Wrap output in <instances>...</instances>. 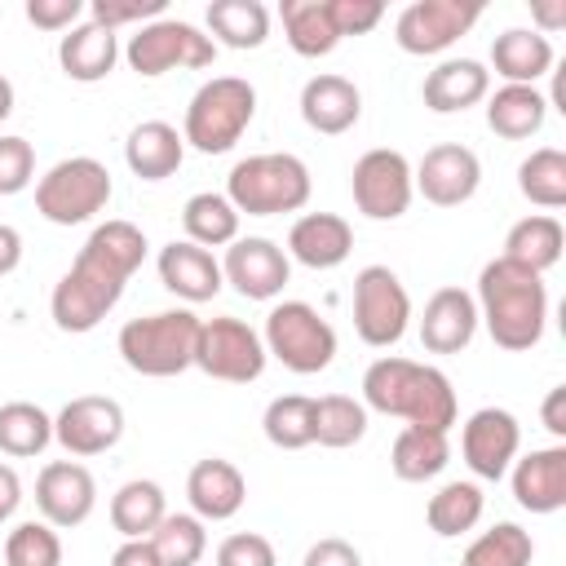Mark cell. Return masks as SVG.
Returning a JSON list of instances; mask_svg holds the SVG:
<instances>
[{
    "label": "cell",
    "mask_w": 566,
    "mask_h": 566,
    "mask_svg": "<svg viewBox=\"0 0 566 566\" xmlns=\"http://www.w3.org/2000/svg\"><path fill=\"white\" fill-rule=\"evenodd\" d=\"M146 261V234L133 221H102L75 252L71 270L57 279L49 296V314L62 332L84 336L93 332L124 296L128 279Z\"/></svg>",
    "instance_id": "1"
},
{
    "label": "cell",
    "mask_w": 566,
    "mask_h": 566,
    "mask_svg": "<svg viewBox=\"0 0 566 566\" xmlns=\"http://www.w3.org/2000/svg\"><path fill=\"white\" fill-rule=\"evenodd\" d=\"M478 323H486L491 340L509 354H522V349H535L539 336H544V323H548V287H544V274L509 261V256H495L482 265L478 274Z\"/></svg>",
    "instance_id": "2"
},
{
    "label": "cell",
    "mask_w": 566,
    "mask_h": 566,
    "mask_svg": "<svg viewBox=\"0 0 566 566\" xmlns=\"http://www.w3.org/2000/svg\"><path fill=\"white\" fill-rule=\"evenodd\" d=\"M363 407L380 416H398L420 429H442V433L455 424V411H460L447 371L416 358H398V354H385L363 371Z\"/></svg>",
    "instance_id": "3"
},
{
    "label": "cell",
    "mask_w": 566,
    "mask_h": 566,
    "mask_svg": "<svg viewBox=\"0 0 566 566\" xmlns=\"http://www.w3.org/2000/svg\"><path fill=\"white\" fill-rule=\"evenodd\" d=\"M310 168L305 159L287 155V150H270V155H248L230 168L226 177V199L234 203V212L243 217H279V212H301L310 203Z\"/></svg>",
    "instance_id": "4"
},
{
    "label": "cell",
    "mask_w": 566,
    "mask_h": 566,
    "mask_svg": "<svg viewBox=\"0 0 566 566\" xmlns=\"http://www.w3.org/2000/svg\"><path fill=\"white\" fill-rule=\"evenodd\" d=\"M199 323L190 310H159L146 318H128L119 327V358L128 363V371L150 376V380H168L181 376L186 367H195V340H199Z\"/></svg>",
    "instance_id": "5"
},
{
    "label": "cell",
    "mask_w": 566,
    "mask_h": 566,
    "mask_svg": "<svg viewBox=\"0 0 566 566\" xmlns=\"http://www.w3.org/2000/svg\"><path fill=\"white\" fill-rule=\"evenodd\" d=\"M256 115V88L243 75H212L208 84L195 88L186 119H181V142L195 146L199 155H226L252 124Z\"/></svg>",
    "instance_id": "6"
},
{
    "label": "cell",
    "mask_w": 566,
    "mask_h": 566,
    "mask_svg": "<svg viewBox=\"0 0 566 566\" xmlns=\"http://www.w3.org/2000/svg\"><path fill=\"white\" fill-rule=\"evenodd\" d=\"M261 345L270 358H279L296 376H318L336 358V327L310 305V301H279L265 314Z\"/></svg>",
    "instance_id": "7"
},
{
    "label": "cell",
    "mask_w": 566,
    "mask_h": 566,
    "mask_svg": "<svg viewBox=\"0 0 566 566\" xmlns=\"http://www.w3.org/2000/svg\"><path fill=\"white\" fill-rule=\"evenodd\" d=\"M111 172L93 155H71L57 159L40 181H35V212L53 226H84L111 203Z\"/></svg>",
    "instance_id": "8"
},
{
    "label": "cell",
    "mask_w": 566,
    "mask_h": 566,
    "mask_svg": "<svg viewBox=\"0 0 566 566\" xmlns=\"http://www.w3.org/2000/svg\"><path fill=\"white\" fill-rule=\"evenodd\" d=\"M124 57L137 75L155 80L164 71H177V66H190V71H203L217 62V44L212 35H203L195 22H181V18H155L146 27H137L124 44Z\"/></svg>",
    "instance_id": "9"
},
{
    "label": "cell",
    "mask_w": 566,
    "mask_h": 566,
    "mask_svg": "<svg viewBox=\"0 0 566 566\" xmlns=\"http://www.w3.org/2000/svg\"><path fill=\"white\" fill-rule=\"evenodd\" d=\"M411 296L389 265H363L354 274V332L371 349H389L407 336Z\"/></svg>",
    "instance_id": "10"
},
{
    "label": "cell",
    "mask_w": 566,
    "mask_h": 566,
    "mask_svg": "<svg viewBox=\"0 0 566 566\" xmlns=\"http://www.w3.org/2000/svg\"><path fill=\"white\" fill-rule=\"evenodd\" d=\"M265 345H261V332L248 327L243 318L234 314H221V318H208L199 323V340H195V367L212 380H226V385H252L261 380L265 371Z\"/></svg>",
    "instance_id": "11"
},
{
    "label": "cell",
    "mask_w": 566,
    "mask_h": 566,
    "mask_svg": "<svg viewBox=\"0 0 566 566\" xmlns=\"http://www.w3.org/2000/svg\"><path fill=\"white\" fill-rule=\"evenodd\" d=\"M349 195H354V208L371 221H398L411 199H416V186H411V164L402 150H389V146H376L367 155H358L354 172H349Z\"/></svg>",
    "instance_id": "12"
},
{
    "label": "cell",
    "mask_w": 566,
    "mask_h": 566,
    "mask_svg": "<svg viewBox=\"0 0 566 566\" xmlns=\"http://www.w3.org/2000/svg\"><path fill=\"white\" fill-rule=\"evenodd\" d=\"M478 18H482L478 0H411L394 22V40L411 57H433L451 49L460 35H469Z\"/></svg>",
    "instance_id": "13"
},
{
    "label": "cell",
    "mask_w": 566,
    "mask_h": 566,
    "mask_svg": "<svg viewBox=\"0 0 566 566\" xmlns=\"http://www.w3.org/2000/svg\"><path fill=\"white\" fill-rule=\"evenodd\" d=\"M119 438H124V407L106 394H80L53 416V442L75 460L102 455Z\"/></svg>",
    "instance_id": "14"
},
{
    "label": "cell",
    "mask_w": 566,
    "mask_h": 566,
    "mask_svg": "<svg viewBox=\"0 0 566 566\" xmlns=\"http://www.w3.org/2000/svg\"><path fill=\"white\" fill-rule=\"evenodd\" d=\"M411 186L433 208H460L482 186V159L460 142H438L424 150V159L411 168Z\"/></svg>",
    "instance_id": "15"
},
{
    "label": "cell",
    "mask_w": 566,
    "mask_h": 566,
    "mask_svg": "<svg viewBox=\"0 0 566 566\" xmlns=\"http://www.w3.org/2000/svg\"><path fill=\"white\" fill-rule=\"evenodd\" d=\"M522 451V424L504 407H482L460 429V455L482 482H500Z\"/></svg>",
    "instance_id": "16"
},
{
    "label": "cell",
    "mask_w": 566,
    "mask_h": 566,
    "mask_svg": "<svg viewBox=\"0 0 566 566\" xmlns=\"http://www.w3.org/2000/svg\"><path fill=\"white\" fill-rule=\"evenodd\" d=\"M35 509H40V522H49L53 531L84 526L97 509L93 473L80 460H49L35 478Z\"/></svg>",
    "instance_id": "17"
},
{
    "label": "cell",
    "mask_w": 566,
    "mask_h": 566,
    "mask_svg": "<svg viewBox=\"0 0 566 566\" xmlns=\"http://www.w3.org/2000/svg\"><path fill=\"white\" fill-rule=\"evenodd\" d=\"M221 279L239 296H248V301H274L287 287V279H292V261H287V252L274 239L248 234V239H234L226 248Z\"/></svg>",
    "instance_id": "18"
},
{
    "label": "cell",
    "mask_w": 566,
    "mask_h": 566,
    "mask_svg": "<svg viewBox=\"0 0 566 566\" xmlns=\"http://www.w3.org/2000/svg\"><path fill=\"white\" fill-rule=\"evenodd\" d=\"M155 270H159V283H164L172 296L190 301V305L212 301V296L226 287V279H221V261H217L208 248L190 243V239H172V243H164L159 256H155Z\"/></svg>",
    "instance_id": "19"
},
{
    "label": "cell",
    "mask_w": 566,
    "mask_h": 566,
    "mask_svg": "<svg viewBox=\"0 0 566 566\" xmlns=\"http://www.w3.org/2000/svg\"><path fill=\"white\" fill-rule=\"evenodd\" d=\"M478 336V301L464 287H438L420 314V345L429 354H460Z\"/></svg>",
    "instance_id": "20"
},
{
    "label": "cell",
    "mask_w": 566,
    "mask_h": 566,
    "mask_svg": "<svg viewBox=\"0 0 566 566\" xmlns=\"http://www.w3.org/2000/svg\"><path fill=\"white\" fill-rule=\"evenodd\" d=\"M283 252L305 270H336L354 252V226L336 212H305L292 221Z\"/></svg>",
    "instance_id": "21"
},
{
    "label": "cell",
    "mask_w": 566,
    "mask_h": 566,
    "mask_svg": "<svg viewBox=\"0 0 566 566\" xmlns=\"http://www.w3.org/2000/svg\"><path fill=\"white\" fill-rule=\"evenodd\" d=\"M513 500L526 513H557L566 504V447H539L509 464Z\"/></svg>",
    "instance_id": "22"
},
{
    "label": "cell",
    "mask_w": 566,
    "mask_h": 566,
    "mask_svg": "<svg viewBox=\"0 0 566 566\" xmlns=\"http://www.w3.org/2000/svg\"><path fill=\"white\" fill-rule=\"evenodd\" d=\"M358 115H363V93H358L354 80L332 75V71L305 80V88H301V119L314 133L340 137V133H349L358 124Z\"/></svg>",
    "instance_id": "23"
},
{
    "label": "cell",
    "mask_w": 566,
    "mask_h": 566,
    "mask_svg": "<svg viewBox=\"0 0 566 566\" xmlns=\"http://www.w3.org/2000/svg\"><path fill=\"white\" fill-rule=\"evenodd\" d=\"M186 500L199 522H230L248 500V482L230 460L208 455L186 473Z\"/></svg>",
    "instance_id": "24"
},
{
    "label": "cell",
    "mask_w": 566,
    "mask_h": 566,
    "mask_svg": "<svg viewBox=\"0 0 566 566\" xmlns=\"http://www.w3.org/2000/svg\"><path fill=\"white\" fill-rule=\"evenodd\" d=\"M486 93H491V71L478 57H447L420 84V97L433 115H460L486 102Z\"/></svg>",
    "instance_id": "25"
},
{
    "label": "cell",
    "mask_w": 566,
    "mask_h": 566,
    "mask_svg": "<svg viewBox=\"0 0 566 566\" xmlns=\"http://www.w3.org/2000/svg\"><path fill=\"white\" fill-rule=\"evenodd\" d=\"M119 62V35L97 27V22H80L57 40V66L66 80L75 84H97L115 71Z\"/></svg>",
    "instance_id": "26"
},
{
    "label": "cell",
    "mask_w": 566,
    "mask_h": 566,
    "mask_svg": "<svg viewBox=\"0 0 566 566\" xmlns=\"http://www.w3.org/2000/svg\"><path fill=\"white\" fill-rule=\"evenodd\" d=\"M553 44L535 27H509L491 40V66L504 84H535L553 71Z\"/></svg>",
    "instance_id": "27"
},
{
    "label": "cell",
    "mask_w": 566,
    "mask_h": 566,
    "mask_svg": "<svg viewBox=\"0 0 566 566\" xmlns=\"http://www.w3.org/2000/svg\"><path fill=\"white\" fill-rule=\"evenodd\" d=\"M181 159H186V142H181V133H177L172 124H164V119H142V124L128 133V142H124V164H128V172L142 177V181H164V177H172V172L181 168Z\"/></svg>",
    "instance_id": "28"
},
{
    "label": "cell",
    "mask_w": 566,
    "mask_h": 566,
    "mask_svg": "<svg viewBox=\"0 0 566 566\" xmlns=\"http://www.w3.org/2000/svg\"><path fill=\"white\" fill-rule=\"evenodd\" d=\"M548 119V97L535 84H504L486 93V128L504 142H526L544 128Z\"/></svg>",
    "instance_id": "29"
},
{
    "label": "cell",
    "mask_w": 566,
    "mask_h": 566,
    "mask_svg": "<svg viewBox=\"0 0 566 566\" xmlns=\"http://www.w3.org/2000/svg\"><path fill=\"white\" fill-rule=\"evenodd\" d=\"M451 464V442L442 429H420L402 424L394 447H389V469L398 482H429Z\"/></svg>",
    "instance_id": "30"
},
{
    "label": "cell",
    "mask_w": 566,
    "mask_h": 566,
    "mask_svg": "<svg viewBox=\"0 0 566 566\" xmlns=\"http://www.w3.org/2000/svg\"><path fill=\"white\" fill-rule=\"evenodd\" d=\"M562 248H566L562 221L548 217V212H531V217H522V221L509 226L500 256H509V261H517V265L544 274V270H553V265L562 261Z\"/></svg>",
    "instance_id": "31"
},
{
    "label": "cell",
    "mask_w": 566,
    "mask_h": 566,
    "mask_svg": "<svg viewBox=\"0 0 566 566\" xmlns=\"http://www.w3.org/2000/svg\"><path fill=\"white\" fill-rule=\"evenodd\" d=\"M279 18H283V35H287L292 53H301V57H327L340 44L332 0H283Z\"/></svg>",
    "instance_id": "32"
},
{
    "label": "cell",
    "mask_w": 566,
    "mask_h": 566,
    "mask_svg": "<svg viewBox=\"0 0 566 566\" xmlns=\"http://www.w3.org/2000/svg\"><path fill=\"white\" fill-rule=\"evenodd\" d=\"M164 517H168V500L164 486L150 478H133L111 495V526L124 539H146Z\"/></svg>",
    "instance_id": "33"
},
{
    "label": "cell",
    "mask_w": 566,
    "mask_h": 566,
    "mask_svg": "<svg viewBox=\"0 0 566 566\" xmlns=\"http://www.w3.org/2000/svg\"><path fill=\"white\" fill-rule=\"evenodd\" d=\"M482 509H486L482 486L460 478V482H442V486L429 495V504H424V522H429L433 535L455 539V535H464V531H473V526L482 522Z\"/></svg>",
    "instance_id": "34"
},
{
    "label": "cell",
    "mask_w": 566,
    "mask_h": 566,
    "mask_svg": "<svg viewBox=\"0 0 566 566\" xmlns=\"http://www.w3.org/2000/svg\"><path fill=\"white\" fill-rule=\"evenodd\" d=\"M212 44L226 49H261L270 35V9L261 0H212L208 4Z\"/></svg>",
    "instance_id": "35"
},
{
    "label": "cell",
    "mask_w": 566,
    "mask_h": 566,
    "mask_svg": "<svg viewBox=\"0 0 566 566\" xmlns=\"http://www.w3.org/2000/svg\"><path fill=\"white\" fill-rule=\"evenodd\" d=\"M181 230H186V239L190 243H199V248H230L234 239H239V212H234V203L226 199V195H217V190H199V195H190L186 199V208H181Z\"/></svg>",
    "instance_id": "36"
},
{
    "label": "cell",
    "mask_w": 566,
    "mask_h": 566,
    "mask_svg": "<svg viewBox=\"0 0 566 566\" xmlns=\"http://www.w3.org/2000/svg\"><path fill=\"white\" fill-rule=\"evenodd\" d=\"M53 442V416L35 402H4L0 407V451L13 460H31Z\"/></svg>",
    "instance_id": "37"
},
{
    "label": "cell",
    "mask_w": 566,
    "mask_h": 566,
    "mask_svg": "<svg viewBox=\"0 0 566 566\" xmlns=\"http://www.w3.org/2000/svg\"><path fill=\"white\" fill-rule=\"evenodd\" d=\"M367 433V407L349 394H323L314 398V442L345 451L354 442H363Z\"/></svg>",
    "instance_id": "38"
},
{
    "label": "cell",
    "mask_w": 566,
    "mask_h": 566,
    "mask_svg": "<svg viewBox=\"0 0 566 566\" xmlns=\"http://www.w3.org/2000/svg\"><path fill=\"white\" fill-rule=\"evenodd\" d=\"M517 190L535 208H562L566 203V155L557 146H539L517 164Z\"/></svg>",
    "instance_id": "39"
},
{
    "label": "cell",
    "mask_w": 566,
    "mask_h": 566,
    "mask_svg": "<svg viewBox=\"0 0 566 566\" xmlns=\"http://www.w3.org/2000/svg\"><path fill=\"white\" fill-rule=\"evenodd\" d=\"M261 429L270 438V447L279 451H301L314 442V398L305 394H279L270 398L265 416H261Z\"/></svg>",
    "instance_id": "40"
},
{
    "label": "cell",
    "mask_w": 566,
    "mask_h": 566,
    "mask_svg": "<svg viewBox=\"0 0 566 566\" xmlns=\"http://www.w3.org/2000/svg\"><path fill=\"white\" fill-rule=\"evenodd\" d=\"M146 539H150L159 566H199V557L208 553V531L195 513H168Z\"/></svg>",
    "instance_id": "41"
},
{
    "label": "cell",
    "mask_w": 566,
    "mask_h": 566,
    "mask_svg": "<svg viewBox=\"0 0 566 566\" xmlns=\"http://www.w3.org/2000/svg\"><path fill=\"white\" fill-rule=\"evenodd\" d=\"M531 557H535L531 531H522L517 522H495L464 548L460 566H531Z\"/></svg>",
    "instance_id": "42"
},
{
    "label": "cell",
    "mask_w": 566,
    "mask_h": 566,
    "mask_svg": "<svg viewBox=\"0 0 566 566\" xmlns=\"http://www.w3.org/2000/svg\"><path fill=\"white\" fill-rule=\"evenodd\" d=\"M4 566H62V539L49 522H18L4 539Z\"/></svg>",
    "instance_id": "43"
},
{
    "label": "cell",
    "mask_w": 566,
    "mask_h": 566,
    "mask_svg": "<svg viewBox=\"0 0 566 566\" xmlns=\"http://www.w3.org/2000/svg\"><path fill=\"white\" fill-rule=\"evenodd\" d=\"M168 0H88V22L119 31V27H146L155 18H164Z\"/></svg>",
    "instance_id": "44"
},
{
    "label": "cell",
    "mask_w": 566,
    "mask_h": 566,
    "mask_svg": "<svg viewBox=\"0 0 566 566\" xmlns=\"http://www.w3.org/2000/svg\"><path fill=\"white\" fill-rule=\"evenodd\" d=\"M35 181V150L27 137H0V195H18Z\"/></svg>",
    "instance_id": "45"
},
{
    "label": "cell",
    "mask_w": 566,
    "mask_h": 566,
    "mask_svg": "<svg viewBox=\"0 0 566 566\" xmlns=\"http://www.w3.org/2000/svg\"><path fill=\"white\" fill-rule=\"evenodd\" d=\"M217 566H279V553L256 531H234L217 544Z\"/></svg>",
    "instance_id": "46"
},
{
    "label": "cell",
    "mask_w": 566,
    "mask_h": 566,
    "mask_svg": "<svg viewBox=\"0 0 566 566\" xmlns=\"http://www.w3.org/2000/svg\"><path fill=\"white\" fill-rule=\"evenodd\" d=\"M88 13L84 0H27V22L40 31H71Z\"/></svg>",
    "instance_id": "47"
},
{
    "label": "cell",
    "mask_w": 566,
    "mask_h": 566,
    "mask_svg": "<svg viewBox=\"0 0 566 566\" xmlns=\"http://www.w3.org/2000/svg\"><path fill=\"white\" fill-rule=\"evenodd\" d=\"M332 18H336L340 40L345 35H367L385 18V4L380 0H332Z\"/></svg>",
    "instance_id": "48"
},
{
    "label": "cell",
    "mask_w": 566,
    "mask_h": 566,
    "mask_svg": "<svg viewBox=\"0 0 566 566\" xmlns=\"http://www.w3.org/2000/svg\"><path fill=\"white\" fill-rule=\"evenodd\" d=\"M301 566H363V553L349 539L327 535V539H318V544L305 548V562Z\"/></svg>",
    "instance_id": "49"
},
{
    "label": "cell",
    "mask_w": 566,
    "mask_h": 566,
    "mask_svg": "<svg viewBox=\"0 0 566 566\" xmlns=\"http://www.w3.org/2000/svg\"><path fill=\"white\" fill-rule=\"evenodd\" d=\"M539 416H544V429H548V433L566 438V385H553V389H548Z\"/></svg>",
    "instance_id": "50"
},
{
    "label": "cell",
    "mask_w": 566,
    "mask_h": 566,
    "mask_svg": "<svg viewBox=\"0 0 566 566\" xmlns=\"http://www.w3.org/2000/svg\"><path fill=\"white\" fill-rule=\"evenodd\" d=\"M111 566H159L150 539H124L115 553H111Z\"/></svg>",
    "instance_id": "51"
},
{
    "label": "cell",
    "mask_w": 566,
    "mask_h": 566,
    "mask_svg": "<svg viewBox=\"0 0 566 566\" xmlns=\"http://www.w3.org/2000/svg\"><path fill=\"white\" fill-rule=\"evenodd\" d=\"M18 504H22V482H18V473L9 464H0V526L18 513Z\"/></svg>",
    "instance_id": "52"
},
{
    "label": "cell",
    "mask_w": 566,
    "mask_h": 566,
    "mask_svg": "<svg viewBox=\"0 0 566 566\" xmlns=\"http://www.w3.org/2000/svg\"><path fill=\"white\" fill-rule=\"evenodd\" d=\"M18 265H22V234H18L13 226L0 221V279L13 274Z\"/></svg>",
    "instance_id": "53"
},
{
    "label": "cell",
    "mask_w": 566,
    "mask_h": 566,
    "mask_svg": "<svg viewBox=\"0 0 566 566\" xmlns=\"http://www.w3.org/2000/svg\"><path fill=\"white\" fill-rule=\"evenodd\" d=\"M531 13H535V22H539L544 31H557V27H566V4H535ZM544 31H539V35H544Z\"/></svg>",
    "instance_id": "54"
},
{
    "label": "cell",
    "mask_w": 566,
    "mask_h": 566,
    "mask_svg": "<svg viewBox=\"0 0 566 566\" xmlns=\"http://www.w3.org/2000/svg\"><path fill=\"white\" fill-rule=\"evenodd\" d=\"M9 115H13V84L0 75V124H4Z\"/></svg>",
    "instance_id": "55"
}]
</instances>
